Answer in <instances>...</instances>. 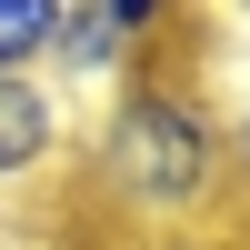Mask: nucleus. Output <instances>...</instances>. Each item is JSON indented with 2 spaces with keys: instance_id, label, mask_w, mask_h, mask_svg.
<instances>
[{
  "instance_id": "obj_1",
  "label": "nucleus",
  "mask_w": 250,
  "mask_h": 250,
  "mask_svg": "<svg viewBox=\"0 0 250 250\" xmlns=\"http://www.w3.org/2000/svg\"><path fill=\"white\" fill-rule=\"evenodd\" d=\"M70 210L110 220L130 250H200L230 220V140H220V90L200 80V60L150 50L120 90H100V110L80 120L70 150Z\"/></svg>"
},
{
  "instance_id": "obj_2",
  "label": "nucleus",
  "mask_w": 250,
  "mask_h": 250,
  "mask_svg": "<svg viewBox=\"0 0 250 250\" xmlns=\"http://www.w3.org/2000/svg\"><path fill=\"white\" fill-rule=\"evenodd\" d=\"M80 120L50 80H0V190H40V180H70Z\"/></svg>"
},
{
  "instance_id": "obj_3",
  "label": "nucleus",
  "mask_w": 250,
  "mask_h": 250,
  "mask_svg": "<svg viewBox=\"0 0 250 250\" xmlns=\"http://www.w3.org/2000/svg\"><path fill=\"white\" fill-rule=\"evenodd\" d=\"M140 60H150V50H140L100 0H60V40H50V60H40V80H50L60 100H70V90H120Z\"/></svg>"
},
{
  "instance_id": "obj_4",
  "label": "nucleus",
  "mask_w": 250,
  "mask_h": 250,
  "mask_svg": "<svg viewBox=\"0 0 250 250\" xmlns=\"http://www.w3.org/2000/svg\"><path fill=\"white\" fill-rule=\"evenodd\" d=\"M60 40V0H0V80H30Z\"/></svg>"
},
{
  "instance_id": "obj_5",
  "label": "nucleus",
  "mask_w": 250,
  "mask_h": 250,
  "mask_svg": "<svg viewBox=\"0 0 250 250\" xmlns=\"http://www.w3.org/2000/svg\"><path fill=\"white\" fill-rule=\"evenodd\" d=\"M100 10H110L120 30L140 40V50H180V30H190V10H200V0H100Z\"/></svg>"
},
{
  "instance_id": "obj_6",
  "label": "nucleus",
  "mask_w": 250,
  "mask_h": 250,
  "mask_svg": "<svg viewBox=\"0 0 250 250\" xmlns=\"http://www.w3.org/2000/svg\"><path fill=\"white\" fill-rule=\"evenodd\" d=\"M0 250H100V230H90L80 210H60V220H40V230H10Z\"/></svg>"
},
{
  "instance_id": "obj_7",
  "label": "nucleus",
  "mask_w": 250,
  "mask_h": 250,
  "mask_svg": "<svg viewBox=\"0 0 250 250\" xmlns=\"http://www.w3.org/2000/svg\"><path fill=\"white\" fill-rule=\"evenodd\" d=\"M220 140H230V200L250 210V90L220 100Z\"/></svg>"
},
{
  "instance_id": "obj_8",
  "label": "nucleus",
  "mask_w": 250,
  "mask_h": 250,
  "mask_svg": "<svg viewBox=\"0 0 250 250\" xmlns=\"http://www.w3.org/2000/svg\"><path fill=\"white\" fill-rule=\"evenodd\" d=\"M200 250H250V240H230V230H220V240H200Z\"/></svg>"
},
{
  "instance_id": "obj_9",
  "label": "nucleus",
  "mask_w": 250,
  "mask_h": 250,
  "mask_svg": "<svg viewBox=\"0 0 250 250\" xmlns=\"http://www.w3.org/2000/svg\"><path fill=\"white\" fill-rule=\"evenodd\" d=\"M200 10H210V0H200Z\"/></svg>"
}]
</instances>
